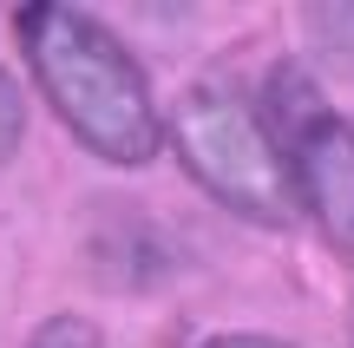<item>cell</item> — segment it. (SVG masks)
Returning a JSON list of instances; mask_svg holds the SVG:
<instances>
[{
    "instance_id": "3957f363",
    "label": "cell",
    "mask_w": 354,
    "mask_h": 348,
    "mask_svg": "<svg viewBox=\"0 0 354 348\" xmlns=\"http://www.w3.org/2000/svg\"><path fill=\"white\" fill-rule=\"evenodd\" d=\"M263 118L276 131L302 210L335 244H354V125L308 86L302 73H276L263 92Z\"/></svg>"
},
{
    "instance_id": "6da1fadb",
    "label": "cell",
    "mask_w": 354,
    "mask_h": 348,
    "mask_svg": "<svg viewBox=\"0 0 354 348\" xmlns=\"http://www.w3.org/2000/svg\"><path fill=\"white\" fill-rule=\"evenodd\" d=\"M13 33L53 118L86 152H99L105 165H151L171 125L151 99V79L138 73V59L118 46V33L99 13L39 0V7H20Z\"/></svg>"
},
{
    "instance_id": "5b68a950",
    "label": "cell",
    "mask_w": 354,
    "mask_h": 348,
    "mask_svg": "<svg viewBox=\"0 0 354 348\" xmlns=\"http://www.w3.org/2000/svg\"><path fill=\"white\" fill-rule=\"evenodd\" d=\"M20 131H26V105H20V86H13V79L0 73V158H13Z\"/></svg>"
},
{
    "instance_id": "277c9868",
    "label": "cell",
    "mask_w": 354,
    "mask_h": 348,
    "mask_svg": "<svg viewBox=\"0 0 354 348\" xmlns=\"http://www.w3.org/2000/svg\"><path fill=\"white\" fill-rule=\"evenodd\" d=\"M26 348H105V336L86 322V315H46Z\"/></svg>"
},
{
    "instance_id": "8992f818",
    "label": "cell",
    "mask_w": 354,
    "mask_h": 348,
    "mask_svg": "<svg viewBox=\"0 0 354 348\" xmlns=\"http://www.w3.org/2000/svg\"><path fill=\"white\" fill-rule=\"evenodd\" d=\"M203 348H289V342H276V336H210Z\"/></svg>"
},
{
    "instance_id": "7a4b0ae2",
    "label": "cell",
    "mask_w": 354,
    "mask_h": 348,
    "mask_svg": "<svg viewBox=\"0 0 354 348\" xmlns=\"http://www.w3.org/2000/svg\"><path fill=\"white\" fill-rule=\"evenodd\" d=\"M171 145L184 158V171L216 197L223 210L263 223V230H282L295 223L302 197H295V178H289V158H282L276 131H269L263 105L250 92L223 86H184L171 112Z\"/></svg>"
}]
</instances>
